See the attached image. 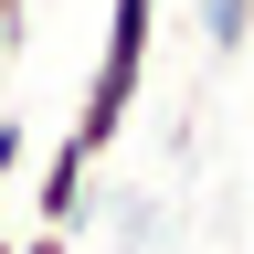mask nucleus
I'll return each instance as SVG.
<instances>
[{"instance_id": "20e7f679", "label": "nucleus", "mask_w": 254, "mask_h": 254, "mask_svg": "<svg viewBox=\"0 0 254 254\" xmlns=\"http://www.w3.org/2000/svg\"><path fill=\"white\" fill-rule=\"evenodd\" d=\"M21 159H32V127H21L11 106H0V180H21Z\"/></svg>"}, {"instance_id": "39448f33", "label": "nucleus", "mask_w": 254, "mask_h": 254, "mask_svg": "<svg viewBox=\"0 0 254 254\" xmlns=\"http://www.w3.org/2000/svg\"><path fill=\"white\" fill-rule=\"evenodd\" d=\"M11 254H74V233H43L32 222V233H11Z\"/></svg>"}, {"instance_id": "7ed1b4c3", "label": "nucleus", "mask_w": 254, "mask_h": 254, "mask_svg": "<svg viewBox=\"0 0 254 254\" xmlns=\"http://www.w3.org/2000/svg\"><path fill=\"white\" fill-rule=\"evenodd\" d=\"M244 32H254V0H201V43H212L222 64L244 53Z\"/></svg>"}, {"instance_id": "423d86ee", "label": "nucleus", "mask_w": 254, "mask_h": 254, "mask_svg": "<svg viewBox=\"0 0 254 254\" xmlns=\"http://www.w3.org/2000/svg\"><path fill=\"white\" fill-rule=\"evenodd\" d=\"M0 254H11V233H0Z\"/></svg>"}, {"instance_id": "f03ea898", "label": "nucleus", "mask_w": 254, "mask_h": 254, "mask_svg": "<svg viewBox=\"0 0 254 254\" xmlns=\"http://www.w3.org/2000/svg\"><path fill=\"white\" fill-rule=\"evenodd\" d=\"M85 170H95V159H85L74 138H53L43 180H32V212H43V233H74V222H85Z\"/></svg>"}, {"instance_id": "f257e3e1", "label": "nucleus", "mask_w": 254, "mask_h": 254, "mask_svg": "<svg viewBox=\"0 0 254 254\" xmlns=\"http://www.w3.org/2000/svg\"><path fill=\"white\" fill-rule=\"evenodd\" d=\"M148 32H159V0H106V53H95V85H85L74 127H64L85 159H106L117 127H127V106H138V85H148Z\"/></svg>"}]
</instances>
